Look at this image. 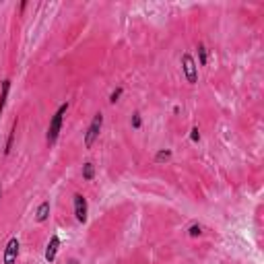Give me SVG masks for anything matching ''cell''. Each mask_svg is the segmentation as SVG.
Segmentation results:
<instances>
[{
	"instance_id": "7a4b0ae2",
	"label": "cell",
	"mask_w": 264,
	"mask_h": 264,
	"mask_svg": "<svg viewBox=\"0 0 264 264\" xmlns=\"http://www.w3.org/2000/svg\"><path fill=\"white\" fill-rule=\"evenodd\" d=\"M101 124H103V116H101V113H97V116L93 118L89 130H87V136H85V147H87V149H91V147H93V143L97 140L99 130H101Z\"/></svg>"
},
{
	"instance_id": "52a82bcc",
	"label": "cell",
	"mask_w": 264,
	"mask_h": 264,
	"mask_svg": "<svg viewBox=\"0 0 264 264\" xmlns=\"http://www.w3.org/2000/svg\"><path fill=\"white\" fill-rule=\"evenodd\" d=\"M48 215H50V202H41L39 208H38V213H35V219H38L39 223H43L48 219Z\"/></svg>"
},
{
	"instance_id": "4fadbf2b",
	"label": "cell",
	"mask_w": 264,
	"mask_h": 264,
	"mask_svg": "<svg viewBox=\"0 0 264 264\" xmlns=\"http://www.w3.org/2000/svg\"><path fill=\"white\" fill-rule=\"evenodd\" d=\"M120 95H122V89H116V91H113V93H112V97H110V101H112V103H116V101H118V97H120Z\"/></svg>"
},
{
	"instance_id": "ba28073f",
	"label": "cell",
	"mask_w": 264,
	"mask_h": 264,
	"mask_svg": "<svg viewBox=\"0 0 264 264\" xmlns=\"http://www.w3.org/2000/svg\"><path fill=\"white\" fill-rule=\"evenodd\" d=\"M8 89H11V81H4L2 83V93H0V113L4 110V103H6V97H8Z\"/></svg>"
},
{
	"instance_id": "5b68a950",
	"label": "cell",
	"mask_w": 264,
	"mask_h": 264,
	"mask_svg": "<svg viewBox=\"0 0 264 264\" xmlns=\"http://www.w3.org/2000/svg\"><path fill=\"white\" fill-rule=\"evenodd\" d=\"M75 215H76V221L81 223L87 221V200L81 194H75Z\"/></svg>"
},
{
	"instance_id": "9a60e30c",
	"label": "cell",
	"mask_w": 264,
	"mask_h": 264,
	"mask_svg": "<svg viewBox=\"0 0 264 264\" xmlns=\"http://www.w3.org/2000/svg\"><path fill=\"white\" fill-rule=\"evenodd\" d=\"M192 140H200V132H198V128H192Z\"/></svg>"
},
{
	"instance_id": "7c38bea8",
	"label": "cell",
	"mask_w": 264,
	"mask_h": 264,
	"mask_svg": "<svg viewBox=\"0 0 264 264\" xmlns=\"http://www.w3.org/2000/svg\"><path fill=\"white\" fill-rule=\"evenodd\" d=\"M200 233H202L200 225H192V227H190V235H192V237H196V235H200Z\"/></svg>"
},
{
	"instance_id": "9c48e42d",
	"label": "cell",
	"mask_w": 264,
	"mask_h": 264,
	"mask_svg": "<svg viewBox=\"0 0 264 264\" xmlns=\"http://www.w3.org/2000/svg\"><path fill=\"white\" fill-rule=\"evenodd\" d=\"M93 175H95L93 163H85V165H83V178H85V180H93Z\"/></svg>"
},
{
	"instance_id": "3957f363",
	"label": "cell",
	"mask_w": 264,
	"mask_h": 264,
	"mask_svg": "<svg viewBox=\"0 0 264 264\" xmlns=\"http://www.w3.org/2000/svg\"><path fill=\"white\" fill-rule=\"evenodd\" d=\"M17 256H19V240L13 237L11 242L6 244V250H4V264H15Z\"/></svg>"
},
{
	"instance_id": "30bf717a",
	"label": "cell",
	"mask_w": 264,
	"mask_h": 264,
	"mask_svg": "<svg viewBox=\"0 0 264 264\" xmlns=\"http://www.w3.org/2000/svg\"><path fill=\"white\" fill-rule=\"evenodd\" d=\"M171 157V151H159L155 157V161H165V159H170Z\"/></svg>"
},
{
	"instance_id": "2e32d148",
	"label": "cell",
	"mask_w": 264,
	"mask_h": 264,
	"mask_svg": "<svg viewBox=\"0 0 264 264\" xmlns=\"http://www.w3.org/2000/svg\"><path fill=\"white\" fill-rule=\"evenodd\" d=\"M0 194H2V188H0Z\"/></svg>"
},
{
	"instance_id": "6da1fadb",
	"label": "cell",
	"mask_w": 264,
	"mask_h": 264,
	"mask_svg": "<svg viewBox=\"0 0 264 264\" xmlns=\"http://www.w3.org/2000/svg\"><path fill=\"white\" fill-rule=\"evenodd\" d=\"M68 105H60V110L54 113V118L50 122V128H48V143L54 145L58 140V134H60V128H62V116L66 113Z\"/></svg>"
},
{
	"instance_id": "277c9868",
	"label": "cell",
	"mask_w": 264,
	"mask_h": 264,
	"mask_svg": "<svg viewBox=\"0 0 264 264\" xmlns=\"http://www.w3.org/2000/svg\"><path fill=\"white\" fill-rule=\"evenodd\" d=\"M182 64H184V73H186L188 83H196V62L192 60V56L190 54H184Z\"/></svg>"
},
{
	"instance_id": "8fae6325",
	"label": "cell",
	"mask_w": 264,
	"mask_h": 264,
	"mask_svg": "<svg viewBox=\"0 0 264 264\" xmlns=\"http://www.w3.org/2000/svg\"><path fill=\"white\" fill-rule=\"evenodd\" d=\"M198 52H200V64L205 66L207 64V50H205V46H198Z\"/></svg>"
},
{
	"instance_id": "8992f818",
	"label": "cell",
	"mask_w": 264,
	"mask_h": 264,
	"mask_svg": "<svg viewBox=\"0 0 264 264\" xmlns=\"http://www.w3.org/2000/svg\"><path fill=\"white\" fill-rule=\"evenodd\" d=\"M58 245H60V237L58 235H52V240L48 244V250H46V260L48 262H54L56 252H58Z\"/></svg>"
},
{
	"instance_id": "5bb4252c",
	"label": "cell",
	"mask_w": 264,
	"mask_h": 264,
	"mask_svg": "<svg viewBox=\"0 0 264 264\" xmlns=\"http://www.w3.org/2000/svg\"><path fill=\"white\" fill-rule=\"evenodd\" d=\"M132 126L140 128V116H138V113H134V118H132Z\"/></svg>"
}]
</instances>
